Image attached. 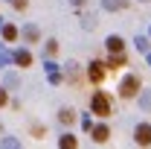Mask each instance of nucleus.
Here are the masks:
<instances>
[{
	"mask_svg": "<svg viewBox=\"0 0 151 149\" xmlns=\"http://www.w3.org/2000/svg\"><path fill=\"white\" fill-rule=\"evenodd\" d=\"M90 111L99 114V117H111V99H108L105 91H96L90 96Z\"/></svg>",
	"mask_w": 151,
	"mask_h": 149,
	"instance_id": "f257e3e1",
	"label": "nucleus"
},
{
	"mask_svg": "<svg viewBox=\"0 0 151 149\" xmlns=\"http://www.w3.org/2000/svg\"><path fill=\"white\" fill-rule=\"evenodd\" d=\"M139 85H142V82H139V76H137V73H128L122 82H119V93H122L125 99H134V96L139 93Z\"/></svg>",
	"mask_w": 151,
	"mask_h": 149,
	"instance_id": "f03ea898",
	"label": "nucleus"
},
{
	"mask_svg": "<svg viewBox=\"0 0 151 149\" xmlns=\"http://www.w3.org/2000/svg\"><path fill=\"white\" fill-rule=\"evenodd\" d=\"M134 140H137L139 146H151V126H148V123H137V129H134Z\"/></svg>",
	"mask_w": 151,
	"mask_h": 149,
	"instance_id": "7ed1b4c3",
	"label": "nucleus"
},
{
	"mask_svg": "<svg viewBox=\"0 0 151 149\" xmlns=\"http://www.w3.org/2000/svg\"><path fill=\"white\" fill-rule=\"evenodd\" d=\"M105 70H108L105 61H90V67H87V79H90V82H102V79H105Z\"/></svg>",
	"mask_w": 151,
	"mask_h": 149,
	"instance_id": "20e7f679",
	"label": "nucleus"
},
{
	"mask_svg": "<svg viewBox=\"0 0 151 149\" xmlns=\"http://www.w3.org/2000/svg\"><path fill=\"white\" fill-rule=\"evenodd\" d=\"M20 38H23V41H29V44H38V41H41V32H38V26L26 23V26L20 29Z\"/></svg>",
	"mask_w": 151,
	"mask_h": 149,
	"instance_id": "39448f33",
	"label": "nucleus"
},
{
	"mask_svg": "<svg viewBox=\"0 0 151 149\" xmlns=\"http://www.w3.org/2000/svg\"><path fill=\"white\" fill-rule=\"evenodd\" d=\"M105 47H108V53H122V50H125V41L119 35H108L105 38Z\"/></svg>",
	"mask_w": 151,
	"mask_h": 149,
	"instance_id": "423d86ee",
	"label": "nucleus"
},
{
	"mask_svg": "<svg viewBox=\"0 0 151 149\" xmlns=\"http://www.w3.org/2000/svg\"><path fill=\"white\" fill-rule=\"evenodd\" d=\"M0 35H3V41H9V44H12V41H18V26H15V23H3V26H0Z\"/></svg>",
	"mask_w": 151,
	"mask_h": 149,
	"instance_id": "0eeeda50",
	"label": "nucleus"
},
{
	"mask_svg": "<svg viewBox=\"0 0 151 149\" xmlns=\"http://www.w3.org/2000/svg\"><path fill=\"white\" fill-rule=\"evenodd\" d=\"M12 56H15V64H18V67H29V64H32V53H29V50H15Z\"/></svg>",
	"mask_w": 151,
	"mask_h": 149,
	"instance_id": "6e6552de",
	"label": "nucleus"
},
{
	"mask_svg": "<svg viewBox=\"0 0 151 149\" xmlns=\"http://www.w3.org/2000/svg\"><path fill=\"white\" fill-rule=\"evenodd\" d=\"M90 134H93L96 143H105V140L111 137V129H108V126H93V129H90Z\"/></svg>",
	"mask_w": 151,
	"mask_h": 149,
	"instance_id": "1a4fd4ad",
	"label": "nucleus"
},
{
	"mask_svg": "<svg viewBox=\"0 0 151 149\" xmlns=\"http://www.w3.org/2000/svg\"><path fill=\"white\" fill-rule=\"evenodd\" d=\"M125 6H128V0H102V9L105 12H119Z\"/></svg>",
	"mask_w": 151,
	"mask_h": 149,
	"instance_id": "9d476101",
	"label": "nucleus"
},
{
	"mask_svg": "<svg viewBox=\"0 0 151 149\" xmlns=\"http://www.w3.org/2000/svg\"><path fill=\"white\" fill-rule=\"evenodd\" d=\"M58 120H61L64 126H70V123L76 120V111L73 108H61V111H58Z\"/></svg>",
	"mask_w": 151,
	"mask_h": 149,
	"instance_id": "9b49d317",
	"label": "nucleus"
},
{
	"mask_svg": "<svg viewBox=\"0 0 151 149\" xmlns=\"http://www.w3.org/2000/svg\"><path fill=\"white\" fill-rule=\"evenodd\" d=\"M58 146H61V149H76L78 140H76L73 134H64V137H58Z\"/></svg>",
	"mask_w": 151,
	"mask_h": 149,
	"instance_id": "f8f14e48",
	"label": "nucleus"
},
{
	"mask_svg": "<svg viewBox=\"0 0 151 149\" xmlns=\"http://www.w3.org/2000/svg\"><path fill=\"white\" fill-rule=\"evenodd\" d=\"M125 61H128V58L122 56V53H111V58H108V67H113V70H116V67H122Z\"/></svg>",
	"mask_w": 151,
	"mask_h": 149,
	"instance_id": "ddd939ff",
	"label": "nucleus"
},
{
	"mask_svg": "<svg viewBox=\"0 0 151 149\" xmlns=\"http://www.w3.org/2000/svg\"><path fill=\"white\" fill-rule=\"evenodd\" d=\"M134 44H137V50H139V53H148V50H151V41H148L145 35H137Z\"/></svg>",
	"mask_w": 151,
	"mask_h": 149,
	"instance_id": "4468645a",
	"label": "nucleus"
},
{
	"mask_svg": "<svg viewBox=\"0 0 151 149\" xmlns=\"http://www.w3.org/2000/svg\"><path fill=\"white\" fill-rule=\"evenodd\" d=\"M9 61H15V56H9V53H6V47L0 44V67H6Z\"/></svg>",
	"mask_w": 151,
	"mask_h": 149,
	"instance_id": "2eb2a0df",
	"label": "nucleus"
},
{
	"mask_svg": "<svg viewBox=\"0 0 151 149\" xmlns=\"http://www.w3.org/2000/svg\"><path fill=\"white\" fill-rule=\"evenodd\" d=\"M55 50H58V41H55V38H50V41H47V56H52Z\"/></svg>",
	"mask_w": 151,
	"mask_h": 149,
	"instance_id": "dca6fc26",
	"label": "nucleus"
},
{
	"mask_svg": "<svg viewBox=\"0 0 151 149\" xmlns=\"http://www.w3.org/2000/svg\"><path fill=\"white\" fill-rule=\"evenodd\" d=\"M6 88H18V76L15 73H6Z\"/></svg>",
	"mask_w": 151,
	"mask_h": 149,
	"instance_id": "f3484780",
	"label": "nucleus"
},
{
	"mask_svg": "<svg viewBox=\"0 0 151 149\" xmlns=\"http://www.w3.org/2000/svg\"><path fill=\"white\" fill-rule=\"evenodd\" d=\"M139 105H142V108H151V93H142V96H139Z\"/></svg>",
	"mask_w": 151,
	"mask_h": 149,
	"instance_id": "a211bd4d",
	"label": "nucleus"
},
{
	"mask_svg": "<svg viewBox=\"0 0 151 149\" xmlns=\"http://www.w3.org/2000/svg\"><path fill=\"white\" fill-rule=\"evenodd\" d=\"M3 146H9V149H15V146H20L15 137H3Z\"/></svg>",
	"mask_w": 151,
	"mask_h": 149,
	"instance_id": "6ab92c4d",
	"label": "nucleus"
},
{
	"mask_svg": "<svg viewBox=\"0 0 151 149\" xmlns=\"http://www.w3.org/2000/svg\"><path fill=\"white\" fill-rule=\"evenodd\" d=\"M44 67H47V73H55V70H58L55 61H44Z\"/></svg>",
	"mask_w": 151,
	"mask_h": 149,
	"instance_id": "aec40b11",
	"label": "nucleus"
},
{
	"mask_svg": "<svg viewBox=\"0 0 151 149\" xmlns=\"http://www.w3.org/2000/svg\"><path fill=\"white\" fill-rule=\"evenodd\" d=\"M6 102H9V93H6V88H0V108H3Z\"/></svg>",
	"mask_w": 151,
	"mask_h": 149,
	"instance_id": "412c9836",
	"label": "nucleus"
},
{
	"mask_svg": "<svg viewBox=\"0 0 151 149\" xmlns=\"http://www.w3.org/2000/svg\"><path fill=\"white\" fill-rule=\"evenodd\" d=\"M81 129H84V131H90V129H93V123H90V117H84V120H81Z\"/></svg>",
	"mask_w": 151,
	"mask_h": 149,
	"instance_id": "4be33fe9",
	"label": "nucleus"
},
{
	"mask_svg": "<svg viewBox=\"0 0 151 149\" xmlns=\"http://www.w3.org/2000/svg\"><path fill=\"white\" fill-rule=\"evenodd\" d=\"M9 3H12L15 9H26V0H9Z\"/></svg>",
	"mask_w": 151,
	"mask_h": 149,
	"instance_id": "5701e85b",
	"label": "nucleus"
},
{
	"mask_svg": "<svg viewBox=\"0 0 151 149\" xmlns=\"http://www.w3.org/2000/svg\"><path fill=\"white\" fill-rule=\"evenodd\" d=\"M50 82H52V85H58V82H61V73H58V70H55V73H50Z\"/></svg>",
	"mask_w": 151,
	"mask_h": 149,
	"instance_id": "b1692460",
	"label": "nucleus"
},
{
	"mask_svg": "<svg viewBox=\"0 0 151 149\" xmlns=\"http://www.w3.org/2000/svg\"><path fill=\"white\" fill-rule=\"evenodd\" d=\"M70 3H73V6H84L87 0H70Z\"/></svg>",
	"mask_w": 151,
	"mask_h": 149,
	"instance_id": "393cba45",
	"label": "nucleus"
},
{
	"mask_svg": "<svg viewBox=\"0 0 151 149\" xmlns=\"http://www.w3.org/2000/svg\"><path fill=\"white\" fill-rule=\"evenodd\" d=\"M145 58H148V64H151V50H148V53H145Z\"/></svg>",
	"mask_w": 151,
	"mask_h": 149,
	"instance_id": "a878e982",
	"label": "nucleus"
}]
</instances>
